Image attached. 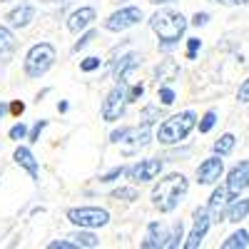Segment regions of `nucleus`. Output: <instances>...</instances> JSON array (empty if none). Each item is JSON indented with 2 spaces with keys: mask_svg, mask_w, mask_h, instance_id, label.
<instances>
[{
  "mask_svg": "<svg viewBox=\"0 0 249 249\" xmlns=\"http://www.w3.org/2000/svg\"><path fill=\"white\" fill-rule=\"evenodd\" d=\"M190 192V179L182 172H172L167 177H162L155 187H152V204L160 212H175L182 204V199Z\"/></svg>",
  "mask_w": 249,
  "mask_h": 249,
  "instance_id": "f257e3e1",
  "label": "nucleus"
},
{
  "mask_svg": "<svg viewBox=\"0 0 249 249\" xmlns=\"http://www.w3.org/2000/svg\"><path fill=\"white\" fill-rule=\"evenodd\" d=\"M187 18L177 10H157L152 18H150V28L155 30V35L160 37V50H172L179 45V40L184 37V30H187Z\"/></svg>",
  "mask_w": 249,
  "mask_h": 249,
  "instance_id": "f03ea898",
  "label": "nucleus"
},
{
  "mask_svg": "<svg viewBox=\"0 0 249 249\" xmlns=\"http://www.w3.org/2000/svg\"><path fill=\"white\" fill-rule=\"evenodd\" d=\"M197 127V112L195 110H184V112H177L172 117H167L160 127H157V135L155 140L160 144H179L190 137V132Z\"/></svg>",
  "mask_w": 249,
  "mask_h": 249,
  "instance_id": "7ed1b4c3",
  "label": "nucleus"
},
{
  "mask_svg": "<svg viewBox=\"0 0 249 249\" xmlns=\"http://www.w3.org/2000/svg\"><path fill=\"white\" fill-rule=\"evenodd\" d=\"M55 48L50 43H35L28 53H25V60H23V70L30 80H37L43 77L53 65H55Z\"/></svg>",
  "mask_w": 249,
  "mask_h": 249,
  "instance_id": "20e7f679",
  "label": "nucleus"
},
{
  "mask_svg": "<svg viewBox=\"0 0 249 249\" xmlns=\"http://www.w3.org/2000/svg\"><path fill=\"white\" fill-rule=\"evenodd\" d=\"M65 217L80 230H100V227L110 224V212L102 207H70Z\"/></svg>",
  "mask_w": 249,
  "mask_h": 249,
  "instance_id": "39448f33",
  "label": "nucleus"
},
{
  "mask_svg": "<svg viewBox=\"0 0 249 249\" xmlns=\"http://www.w3.org/2000/svg\"><path fill=\"white\" fill-rule=\"evenodd\" d=\"M124 107H127V90H124V85H115L105 95V102H102V110H100L102 112V120H105V122L122 120Z\"/></svg>",
  "mask_w": 249,
  "mask_h": 249,
  "instance_id": "423d86ee",
  "label": "nucleus"
},
{
  "mask_svg": "<svg viewBox=\"0 0 249 249\" xmlns=\"http://www.w3.org/2000/svg\"><path fill=\"white\" fill-rule=\"evenodd\" d=\"M162 167H164V162L160 157H147V160L135 162L132 167H127V172H124V175H127V179L132 184H144V182L157 179L160 172H162Z\"/></svg>",
  "mask_w": 249,
  "mask_h": 249,
  "instance_id": "0eeeda50",
  "label": "nucleus"
},
{
  "mask_svg": "<svg viewBox=\"0 0 249 249\" xmlns=\"http://www.w3.org/2000/svg\"><path fill=\"white\" fill-rule=\"evenodd\" d=\"M140 20H142V10L137 5H127V8H120L112 15H107V20L102 23V28L110 30V33H122V30L135 28Z\"/></svg>",
  "mask_w": 249,
  "mask_h": 249,
  "instance_id": "6e6552de",
  "label": "nucleus"
},
{
  "mask_svg": "<svg viewBox=\"0 0 249 249\" xmlns=\"http://www.w3.org/2000/svg\"><path fill=\"white\" fill-rule=\"evenodd\" d=\"M210 227H212V217L210 212H207V207H199V210H195V222H192V230L190 234H187V242L184 247L187 249H199L207 232H210Z\"/></svg>",
  "mask_w": 249,
  "mask_h": 249,
  "instance_id": "1a4fd4ad",
  "label": "nucleus"
},
{
  "mask_svg": "<svg viewBox=\"0 0 249 249\" xmlns=\"http://www.w3.org/2000/svg\"><path fill=\"white\" fill-rule=\"evenodd\" d=\"M195 175H197V184H217L219 177L224 175V160H222V155H212V157L202 160Z\"/></svg>",
  "mask_w": 249,
  "mask_h": 249,
  "instance_id": "9d476101",
  "label": "nucleus"
},
{
  "mask_svg": "<svg viewBox=\"0 0 249 249\" xmlns=\"http://www.w3.org/2000/svg\"><path fill=\"white\" fill-rule=\"evenodd\" d=\"M230 202H232V195H230V190H227V184L214 187L212 195H210V202H207V212H210V217H212V224L224 222V214H227Z\"/></svg>",
  "mask_w": 249,
  "mask_h": 249,
  "instance_id": "9b49d317",
  "label": "nucleus"
},
{
  "mask_svg": "<svg viewBox=\"0 0 249 249\" xmlns=\"http://www.w3.org/2000/svg\"><path fill=\"white\" fill-rule=\"evenodd\" d=\"M227 190H230V195H232V199H237L247 187H249V160H242V162H237L234 167L227 172Z\"/></svg>",
  "mask_w": 249,
  "mask_h": 249,
  "instance_id": "f8f14e48",
  "label": "nucleus"
},
{
  "mask_svg": "<svg viewBox=\"0 0 249 249\" xmlns=\"http://www.w3.org/2000/svg\"><path fill=\"white\" fill-rule=\"evenodd\" d=\"M140 62H142V55H137V53H127V55H122V57L115 62L112 75H115V82H117V85H127V82H130V75L140 68Z\"/></svg>",
  "mask_w": 249,
  "mask_h": 249,
  "instance_id": "ddd939ff",
  "label": "nucleus"
},
{
  "mask_svg": "<svg viewBox=\"0 0 249 249\" xmlns=\"http://www.w3.org/2000/svg\"><path fill=\"white\" fill-rule=\"evenodd\" d=\"M95 20H97V10L92 5H82V8H77V10H72L68 15V30L70 33H82V30H88Z\"/></svg>",
  "mask_w": 249,
  "mask_h": 249,
  "instance_id": "4468645a",
  "label": "nucleus"
},
{
  "mask_svg": "<svg viewBox=\"0 0 249 249\" xmlns=\"http://www.w3.org/2000/svg\"><path fill=\"white\" fill-rule=\"evenodd\" d=\"M170 239V232L164 230V224L160 222H150L147 224V232H144V239L140 242L142 249H164Z\"/></svg>",
  "mask_w": 249,
  "mask_h": 249,
  "instance_id": "2eb2a0df",
  "label": "nucleus"
},
{
  "mask_svg": "<svg viewBox=\"0 0 249 249\" xmlns=\"http://www.w3.org/2000/svg\"><path fill=\"white\" fill-rule=\"evenodd\" d=\"M152 124H147V122H142V127H130L127 130V135H124V140L122 142H127V152H132V150H140V147H147V144L152 142Z\"/></svg>",
  "mask_w": 249,
  "mask_h": 249,
  "instance_id": "dca6fc26",
  "label": "nucleus"
},
{
  "mask_svg": "<svg viewBox=\"0 0 249 249\" xmlns=\"http://www.w3.org/2000/svg\"><path fill=\"white\" fill-rule=\"evenodd\" d=\"M13 160H15L18 167H23V170L30 175L33 182L40 179V164H37V160H35V155H33L30 147H18V150L13 152Z\"/></svg>",
  "mask_w": 249,
  "mask_h": 249,
  "instance_id": "f3484780",
  "label": "nucleus"
},
{
  "mask_svg": "<svg viewBox=\"0 0 249 249\" xmlns=\"http://www.w3.org/2000/svg\"><path fill=\"white\" fill-rule=\"evenodd\" d=\"M33 18H35V5H30V3H20L18 8H13L10 13H8V25L10 28H28L30 23H33Z\"/></svg>",
  "mask_w": 249,
  "mask_h": 249,
  "instance_id": "a211bd4d",
  "label": "nucleus"
},
{
  "mask_svg": "<svg viewBox=\"0 0 249 249\" xmlns=\"http://www.w3.org/2000/svg\"><path fill=\"white\" fill-rule=\"evenodd\" d=\"M249 217V197H237L230 202L227 207V214H224V222H232V224H239L242 219Z\"/></svg>",
  "mask_w": 249,
  "mask_h": 249,
  "instance_id": "6ab92c4d",
  "label": "nucleus"
},
{
  "mask_svg": "<svg viewBox=\"0 0 249 249\" xmlns=\"http://www.w3.org/2000/svg\"><path fill=\"white\" fill-rule=\"evenodd\" d=\"M15 53V35L10 28L0 25V62H8Z\"/></svg>",
  "mask_w": 249,
  "mask_h": 249,
  "instance_id": "aec40b11",
  "label": "nucleus"
},
{
  "mask_svg": "<svg viewBox=\"0 0 249 249\" xmlns=\"http://www.w3.org/2000/svg\"><path fill=\"white\" fill-rule=\"evenodd\" d=\"M157 82L160 85H167V82H172V80H177L179 77V65L175 60H164V62H160V68H157Z\"/></svg>",
  "mask_w": 249,
  "mask_h": 249,
  "instance_id": "412c9836",
  "label": "nucleus"
},
{
  "mask_svg": "<svg viewBox=\"0 0 249 249\" xmlns=\"http://www.w3.org/2000/svg\"><path fill=\"white\" fill-rule=\"evenodd\" d=\"M70 239L80 249H95V247H100V239H97V234H92V230H80V227H77V232H72Z\"/></svg>",
  "mask_w": 249,
  "mask_h": 249,
  "instance_id": "4be33fe9",
  "label": "nucleus"
},
{
  "mask_svg": "<svg viewBox=\"0 0 249 249\" xmlns=\"http://www.w3.org/2000/svg\"><path fill=\"white\" fill-rule=\"evenodd\" d=\"M247 247H249V232L247 230H237L222 242V249H247Z\"/></svg>",
  "mask_w": 249,
  "mask_h": 249,
  "instance_id": "5701e85b",
  "label": "nucleus"
},
{
  "mask_svg": "<svg viewBox=\"0 0 249 249\" xmlns=\"http://www.w3.org/2000/svg\"><path fill=\"white\" fill-rule=\"evenodd\" d=\"M237 147V137L232 135V132H224L217 142H214V155H222V157H227V155H232V150Z\"/></svg>",
  "mask_w": 249,
  "mask_h": 249,
  "instance_id": "b1692460",
  "label": "nucleus"
},
{
  "mask_svg": "<svg viewBox=\"0 0 249 249\" xmlns=\"http://www.w3.org/2000/svg\"><path fill=\"white\" fill-rule=\"evenodd\" d=\"M214 124H217V112H214V110H207V112L202 115V120L197 122V127H199L202 135H207V132H212Z\"/></svg>",
  "mask_w": 249,
  "mask_h": 249,
  "instance_id": "393cba45",
  "label": "nucleus"
},
{
  "mask_svg": "<svg viewBox=\"0 0 249 249\" xmlns=\"http://www.w3.org/2000/svg\"><path fill=\"white\" fill-rule=\"evenodd\" d=\"M182 239H184V224H182V222H175L172 232H170V239H167V247L175 249V247L182 244Z\"/></svg>",
  "mask_w": 249,
  "mask_h": 249,
  "instance_id": "a878e982",
  "label": "nucleus"
},
{
  "mask_svg": "<svg viewBox=\"0 0 249 249\" xmlns=\"http://www.w3.org/2000/svg\"><path fill=\"white\" fill-rule=\"evenodd\" d=\"M28 124L25 122H18V124H13V127H10V140H28Z\"/></svg>",
  "mask_w": 249,
  "mask_h": 249,
  "instance_id": "bb28decb",
  "label": "nucleus"
},
{
  "mask_svg": "<svg viewBox=\"0 0 249 249\" xmlns=\"http://www.w3.org/2000/svg\"><path fill=\"white\" fill-rule=\"evenodd\" d=\"M95 37H97V33H95V30H88V33H82V35H80V40H77V43L72 45V50H75V53H80L82 48H88V45L92 43Z\"/></svg>",
  "mask_w": 249,
  "mask_h": 249,
  "instance_id": "cd10ccee",
  "label": "nucleus"
},
{
  "mask_svg": "<svg viewBox=\"0 0 249 249\" xmlns=\"http://www.w3.org/2000/svg\"><path fill=\"white\" fill-rule=\"evenodd\" d=\"M124 172H127V167H122V164H120V167H112L110 172H105V175H100V182L102 184H107V182H115V179H120Z\"/></svg>",
  "mask_w": 249,
  "mask_h": 249,
  "instance_id": "c85d7f7f",
  "label": "nucleus"
},
{
  "mask_svg": "<svg viewBox=\"0 0 249 249\" xmlns=\"http://www.w3.org/2000/svg\"><path fill=\"white\" fill-rule=\"evenodd\" d=\"M112 197H115V199H127V202H132V199H137V190H135V187H120V190L112 192Z\"/></svg>",
  "mask_w": 249,
  "mask_h": 249,
  "instance_id": "c756f323",
  "label": "nucleus"
},
{
  "mask_svg": "<svg viewBox=\"0 0 249 249\" xmlns=\"http://www.w3.org/2000/svg\"><path fill=\"white\" fill-rule=\"evenodd\" d=\"M199 50H202V40L199 37H187V60H195Z\"/></svg>",
  "mask_w": 249,
  "mask_h": 249,
  "instance_id": "7c9ffc66",
  "label": "nucleus"
},
{
  "mask_svg": "<svg viewBox=\"0 0 249 249\" xmlns=\"http://www.w3.org/2000/svg\"><path fill=\"white\" fill-rule=\"evenodd\" d=\"M100 65H102V60L92 55V57H85V60L80 62V70H82V72H95Z\"/></svg>",
  "mask_w": 249,
  "mask_h": 249,
  "instance_id": "2f4dec72",
  "label": "nucleus"
},
{
  "mask_svg": "<svg viewBox=\"0 0 249 249\" xmlns=\"http://www.w3.org/2000/svg\"><path fill=\"white\" fill-rule=\"evenodd\" d=\"M45 127H48V120H37V122L33 124V130L28 132V140H30V142H37V140H40V135H43V130H45Z\"/></svg>",
  "mask_w": 249,
  "mask_h": 249,
  "instance_id": "473e14b6",
  "label": "nucleus"
},
{
  "mask_svg": "<svg viewBox=\"0 0 249 249\" xmlns=\"http://www.w3.org/2000/svg\"><path fill=\"white\" fill-rule=\"evenodd\" d=\"M160 102L162 105H172L175 102V90L167 88V85H160Z\"/></svg>",
  "mask_w": 249,
  "mask_h": 249,
  "instance_id": "72a5a7b5",
  "label": "nucleus"
},
{
  "mask_svg": "<svg viewBox=\"0 0 249 249\" xmlns=\"http://www.w3.org/2000/svg\"><path fill=\"white\" fill-rule=\"evenodd\" d=\"M237 100H239V102H244V105L249 102V75L242 80V85H239V90H237Z\"/></svg>",
  "mask_w": 249,
  "mask_h": 249,
  "instance_id": "f704fd0d",
  "label": "nucleus"
},
{
  "mask_svg": "<svg viewBox=\"0 0 249 249\" xmlns=\"http://www.w3.org/2000/svg\"><path fill=\"white\" fill-rule=\"evenodd\" d=\"M142 92H144V85L142 82H135V85L127 90V102H137L142 97Z\"/></svg>",
  "mask_w": 249,
  "mask_h": 249,
  "instance_id": "c9c22d12",
  "label": "nucleus"
},
{
  "mask_svg": "<svg viewBox=\"0 0 249 249\" xmlns=\"http://www.w3.org/2000/svg\"><path fill=\"white\" fill-rule=\"evenodd\" d=\"M210 20H212V15H210V13H195L190 23H192L195 28H204L207 23H210Z\"/></svg>",
  "mask_w": 249,
  "mask_h": 249,
  "instance_id": "e433bc0d",
  "label": "nucleus"
},
{
  "mask_svg": "<svg viewBox=\"0 0 249 249\" xmlns=\"http://www.w3.org/2000/svg\"><path fill=\"white\" fill-rule=\"evenodd\" d=\"M157 115H160V107H155V105H147V107L142 110V122H147V124H152Z\"/></svg>",
  "mask_w": 249,
  "mask_h": 249,
  "instance_id": "4c0bfd02",
  "label": "nucleus"
},
{
  "mask_svg": "<svg viewBox=\"0 0 249 249\" xmlns=\"http://www.w3.org/2000/svg\"><path fill=\"white\" fill-rule=\"evenodd\" d=\"M48 249H80V247L75 242H70V239H55V242L48 244Z\"/></svg>",
  "mask_w": 249,
  "mask_h": 249,
  "instance_id": "58836bf2",
  "label": "nucleus"
},
{
  "mask_svg": "<svg viewBox=\"0 0 249 249\" xmlns=\"http://www.w3.org/2000/svg\"><path fill=\"white\" fill-rule=\"evenodd\" d=\"M210 3H217L224 8H239V5H249V0H210Z\"/></svg>",
  "mask_w": 249,
  "mask_h": 249,
  "instance_id": "ea45409f",
  "label": "nucleus"
},
{
  "mask_svg": "<svg viewBox=\"0 0 249 249\" xmlns=\"http://www.w3.org/2000/svg\"><path fill=\"white\" fill-rule=\"evenodd\" d=\"M127 130H130V127H120V130H112V132H110V142H112V144H120V142L124 140V135H127Z\"/></svg>",
  "mask_w": 249,
  "mask_h": 249,
  "instance_id": "a19ab883",
  "label": "nucleus"
},
{
  "mask_svg": "<svg viewBox=\"0 0 249 249\" xmlns=\"http://www.w3.org/2000/svg\"><path fill=\"white\" fill-rule=\"evenodd\" d=\"M10 112H13V115H23V112H25V102H13Z\"/></svg>",
  "mask_w": 249,
  "mask_h": 249,
  "instance_id": "79ce46f5",
  "label": "nucleus"
},
{
  "mask_svg": "<svg viewBox=\"0 0 249 249\" xmlns=\"http://www.w3.org/2000/svg\"><path fill=\"white\" fill-rule=\"evenodd\" d=\"M8 112H10V105H8V102H0V120H3Z\"/></svg>",
  "mask_w": 249,
  "mask_h": 249,
  "instance_id": "37998d69",
  "label": "nucleus"
},
{
  "mask_svg": "<svg viewBox=\"0 0 249 249\" xmlns=\"http://www.w3.org/2000/svg\"><path fill=\"white\" fill-rule=\"evenodd\" d=\"M68 110H70L68 102H57V112H68Z\"/></svg>",
  "mask_w": 249,
  "mask_h": 249,
  "instance_id": "c03bdc74",
  "label": "nucleus"
},
{
  "mask_svg": "<svg viewBox=\"0 0 249 249\" xmlns=\"http://www.w3.org/2000/svg\"><path fill=\"white\" fill-rule=\"evenodd\" d=\"M152 5H167V3H175V0H150Z\"/></svg>",
  "mask_w": 249,
  "mask_h": 249,
  "instance_id": "a18cd8bd",
  "label": "nucleus"
}]
</instances>
